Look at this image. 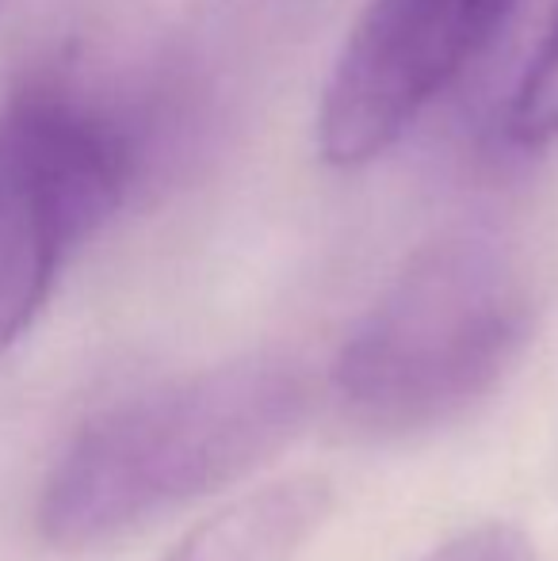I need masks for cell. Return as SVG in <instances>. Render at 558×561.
I'll return each instance as SVG.
<instances>
[{"instance_id": "6da1fadb", "label": "cell", "mask_w": 558, "mask_h": 561, "mask_svg": "<svg viewBox=\"0 0 558 561\" xmlns=\"http://www.w3.org/2000/svg\"><path fill=\"white\" fill-rule=\"evenodd\" d=\"M303 421V378L272 359L149 386L69 439L38 496V535L58 550L104 547L253 473Z\"/></svg>"}, {"instance_id": "7a4b0ae2", "label": "cell", "mask_w": 558, "mask_h": 561, "mask_svg": "<svg viewBox=\"0 0 558 561\" xmlns=\"http://www.w3.org/2000/svg\"><path fill=\"white\" fill-rule=\"evenodd\" d=\"M536 333V287L486 233H444L413 252L344 336L333 390L356 424L418 436L490 398Z\"/></svg>"}, {"instance_id": "3957f363", "label": "cell", "mask_w": 558, "mask_h": 561, "mask_svg": "<svg viewBox=\"0 0 558 561\" xmlns=\"http://www.w3.org/2000/svg\"><path fill=\"white\" fill-rule=\"evenodd\" d=\"M130 123L66 77H31L0 107V355L43 313L61 264L130 195Z\"/></svg>"}, {"instance_id": "277c9868", "label": "cell", "mask_w": 558, "mask_h": 561, "mask_svg": "<svg viewBox=\"0 0 558 561\" xmlns=\"http://www.w3.org/2000/svg\"><path fill=\"white\" fill-rule=\"evenodd\" d=\"M516 0H367L321 89L314 138L333 169L387 157L475 66Z\"/></svg>"}, {"instance_id": "5b68a950", "label": "cell", "mask_w": 558, "mask_h": 561, "mask_svg": "<svg viewBox=\"0 0 558 561\" xmlns=\"http://www.w3.org/2000/svg\"><path fill=\"white\" fill-rule=\"evenodd\" d=\"M333 512L321 478H283L210 512L161 561H291Z\"/></svg>"}, {"instance_id": "8992f818", "label": "cell", "mask_w": 558, "mask_h": 561, "mask_svg": "<svg viewBox=\"0 0 558 561\" xmlns=\"http://www.w3.org/2000/svg\"><path fill=\"white\" fill-rule=\"evenodd\" d=\"M505 130L524 149H544L558 141V4L513 89Z\"/></svg>"}, {"instance_id": "52a82bcc", "label": "cell", "mask_w": 558, "mask_h": 561, "mask_svg": "<svg viewBox=\"0 0 558 561\" xmlns=\"http://www.w3.org/2000/svg\"><path fill=\"white\" fill-rule=\"evenodd\" d=\"M424 561H539V558L521 527L490 519V524H478L452 535L444 547H436Z\"/></svg>"}]
</instances>
